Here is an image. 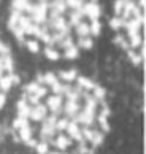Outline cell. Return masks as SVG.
I'll return each mask as SVG.
<instances>
[{"label":"cell","mask_w":146,"mask_h":154,"mask_svg":"<svg viewBox=\"0 0 146 154\" xmlns=\"http://www.w3.org/2000/svg\"><path fill=\"white\" fill-rule=\"evenodd\" d=\"M105 88L78 70L38 73L21 91L13 130L37 154H94L110 134Z\"/></svg>","instance_id":"1"},{"label":"cell","mask_w":146,"mask_h":154,"mask_svg":"<svg viewBox=\"0 0 146 154\" xmlns=\"http://www.w3.org/2000/svg\"><path fill=\"white\" fill-rule=\"evenodd\" d=\"M8 29L32 54L76 59L92 49L102 29L100 0H11Z\"/></svg>","instance_id":"2"},{"label":"cell","mask_w":146,"mask_h":154,"mask_svg":"<svg viewBox=\"0 0 146 154\" xmlns=\"http://www.w3.org/2000/svg\"><path fill=\"white\" fill-rule=\"evenodd\" d=\"M116 46L135 67L144 59V0H114L110 18Z\"/></svg>","instance_id":"3"},{"label":"cell","mask_w":146,"mask_h":154,"mask_svg":"<svg viewBox=\"0 0 146 154\" xmlns=\"http://www.w3.org/2000/svg\"><path fill=\"white\" fill-rule=\"evenodd\" d=\"M16 84H18L16 60L7 42L0 35V110L5 106Z\"/></svg>","instance_id":"4"}]
</instances>
